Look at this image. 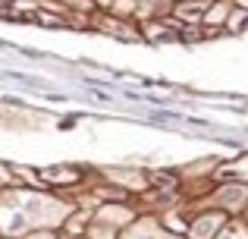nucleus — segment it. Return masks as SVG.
I'll use <instances>...</instances> for the list:
<instances>
[{
	"instance_id": "1",
	"label": "nucleus",
	"mask_w": 248,
	"mask_h": 239,
	"mask_svg": "<svg viewBox=\"0 0 248 239\" xmlns=\"http://www.w3.org/2000/svg\"><path fill=\"white\" fill-rule=\"evenodd\" d=\"M217 223H220V217H204V221H201L198 227L192 230V236H195V239H207L214 230H217Z\"/></svg>"
},
{
	"instance_id": "2",
	"label": "nucleus",
	"mask_w": 248,
	"mask_h": 239,
	"mask_svg": "<svg viewBox=\"0 0 248 239\" xmlns=\"http://www.w3.org/2000/svg\"><path fill=\"white\" fill-rule=\"evenodd\" d=\"M201 13V6H195V3H188V6H179V16L182 19H195Z\"/></svg>"
},
{
	"instance_id": "3",
	"label": "nucleus",
	"mask_w": 248,
	"mask_h": 239,
	"mask_svg": "<svg viewBox=\"0 0 248 239\" xmlns=\"http://www.w3.org/2000/svg\"><path fill=\"white\" fill-rule=\"evenodd\" d=\"M154 183H157V186H176V176H170V173H157Z\"/></svg>"
},
{
	"instance_id": "4",
	"label": "nucleus",
	"mask_w": 248,
	"mask_h": 239,
	"mask_svg": "<svg viewBox=\"0 0 248 239\" xmlns=\"http://www.w3.org/2000/svg\"><path fill=\"white\" fill-rule=\"evenodd\" d=\"M38 239H47V236H38Z\"/></svg>"
}]
</instances>
